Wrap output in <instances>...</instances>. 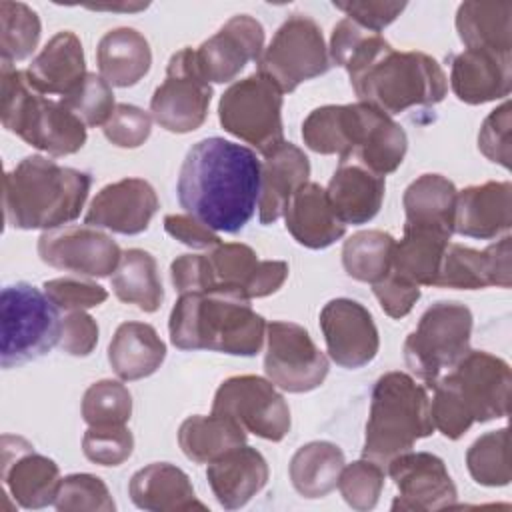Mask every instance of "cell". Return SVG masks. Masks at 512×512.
I'll list each match as a JSON object with an SVG mask.
<instances>
[{
	"mask_svg": "<svg viewBox=\"0 0 512 512\" xmlns=\"http://www.w3.org/2000/svg\"><path fill=\"white\" fill-rule=\"evenodd\" d=\"M256 152L220 136L196 142L178 174L180 206L214 232H240L260 194Z\"/></svg>",
	"mask_w": 512,
	"mask_h": 512,
	"instance_id": "6da1fadb",
	"label": "cell"
},
{
	"mask_svg": "<svg viewBox=\"0 0 512 512\" xmlns=\"http://www.w3.org/2000/svg\"><path fill=\"white\" fill-rule=\"evenodd\" d=\"M170 342L180 350H214L232 356H254L266 338V322L250 300L228 288L186 292L176 300L170 320Z\"/></svg>",
	"mask_w": 512,
	"mask_h": 512,
	"instance_id": "7a4b0ae2",
	"label": "cell"
},
{
	"mask_svg": "<svg viewBox=\"0 0 512 512\" xmlns=\"http://www.w3.org/2000/svg\"><path fill=\"white\" fill-rule=\"evenodd\" d=\"M92 178L34 154L4 174L6 222L18 230H52L80 216Z\"/></svg>",
	"mask_w": 512,
	"mask_h": 512,
	"instance_id": "3957f363",
	"label": "cell"
},
{
	"mask_svg": "<svg viewBox=\"0 0 512 512\" xmlns=\"http://www.w3.org/2000/svg\"><path fill=\"white\" fill-rule=\"evenodd\" d=\"M510 384L508 362L484 350H468L446 376L430 384L434 428L448 440H458L474 422L508 416Z\"/></svg>",
	"mask_w": 512,
	"mask_h": 512,
	"instance_id": "277c9868",
	"label": "cell"
},
{
	"mask_svg": "<svg viewBox=\"0 0 512 512\" xmlns=\"http://www.w3.org/2000/svg\"><path fill=\"white\" fill-rule=\"evenodd\" d=\"M348 76L360 102L388 116L414 106H434L448 90L446 74L432 56L416 50L398 52L388 42Z\"/></svg>",
	"mask_w": 512,
	"mask_h": 512,
	"instance_id": "5b68a950",
	"label": "cell"
},
{
	"mask_svg": "<svg viewBox=\"0 0 512 512\" xmlns=\"http://www.w3.org/2000/svg\"><path fill=\"white\" fill-rule=\"evenodd\" d=\"M0 120L8 132L50 156L74 154L86 142V124L60 100L40 94L26 70L12 64L0 68Z\"/></svg>",
	"mask_w": 512,
	"mask_h": 512,
	"instance_id": "8992f818",
	"label": "cell"
},
{
	"mask_svg": "<svg viewBox=\"0 0 512 512\" xmlns=\"http://www.w3.org/2000/svg\"><path fill=\"white\" fill-rule=\"evenodd\" d=\"M434 432L424 386L404 372H386L372 390L362 458L382 468Z\"/></svg>",
	"mask_w": 512,
	"mask_h": 512,
	"instance_id": "52a82bcc",
	"label": "cell"
},
{
	"mask_svg": "<svg viewBox=\"0 0 512 512\" xmlns=\"http://www.w3.org/2000/svg\"><path fill=\"white\" fill-rule=\"evenodd\" d=\"M2 342L0 364L14 368L50 352L60 338L56 304L28 282H16L2 290Z\"/></svg>",
	"mask_w": 512,
	"mask_h": 512,
	"instance_id": "ba28073f",
	"label": "cell"
},
{
	"mask_svg": "<svg viewBox=\"0 0 512 512\" xmlns=\"http://www.w3.org/2000/svg\"><path fill=\"white\" fill-rule=\"evenodd\" d=\"M472 312L460 302L440 300L426 308L416 330L404 340V362L428 386L452 368L468 350Z\"/></svg>",
	"mask_w": 512,
	"mask_h": 512,
	"instance_id": "9c48e42d",
	"label": "cell"
},
{
	"mask_svg": "<svg viewBox=\"0 0 512 512\" xmlns=\"http://www.w3.org/2000/svg\"><path fill=\"white\" fill-rule=\"evenodd\" d=\"M218 118L228 134L254 146L264 156L284 142L282 92L258 72L234 82L222 94Z\"/></svg>",
	"mask_w": 512,
	"mask_h": 512,
	"instance_id": "30bf717a",
	"label": "cell"
},
{
	"mask_svg": "<svg viewBox=\"0 0 512 512\" xmlns=\"http://www.w3.org/2000/svg\"><path fill=\"white\" fill-rule=\"evenodd\" d=\"M256 64L258 74L272 80L284 94L322 76L330 68V56L320 26L310 16L292 14L276 30Z\"/></svg>",
	"mask_w": 512,
	"mask_h": 512,
	"instance_id": "8fae6325",
	"label": "cell"
},
{
	"mask_svg": "<svg viewBox=\"0 0 512 512\" xmlns=\"http://www.w3.org/2000/svg\"><path fill=\"white\" fill-rule=\"evenodd\" d=\"M210 100L212 88L198 68L194 50L182 48L168 60L166 78L152 94L150 112L160 128L186 134L204 124Z\"/></svg>",
	"mask_w": 512,
	"mask_h": 512,
	"instance_id": "7c38bea8",
	"label": "cell"
},
{
	"mask_svg": "<svg viewBox=\"0 0 512 512\" xmlns=\"http://www.w3.org/2000/svg\"><path fill=\"white\" fill-rule=\"evenodd\" d=\"M212 414L226 416L264 440L280 442L290 430V408L276 386L262 376L242 374L224 380L212 402Z\"/></svg>",
	"mask_w": 512,
	"mask_h": 512,
	"instance_id": "4fadbf2b",
	"label": "cell"
},
{
	"mask_svg": "<svg viewBox=\"0 0 512 512\" xmlns=\"http://www.w3.org/2000/svg\"><path fill=\"white\" fill-rule=\"evenodd\" d=\"M264 372L280 390L310 392L326 380L328 358L304 326L274 320L266 326Z\"/></svg>",
	"mask_w": 512,
	"mask_h": 512,
	"instance_id": "5bb4252c",
	"label": "cell"
},
{
	"mask_svg": "<svg viewBox=\"0 0 512 512\" xmlns=\"http://www.w3.org/2000/svg\"><path fill=\"white\" fill-rule=\"evenodd\" d=\"M38 256L52 268L104 278L114 274L122 252L112 236L94 226H60L40 234Z\"/></svg>",
	"mask_w": 512,
	"mask_h": 512,
	"instance_id": "9a60e30c",
	"label": "cell"
},
{
	"mask_svg": "<svg viewBox=\"0 0 512 512\" xmlns=\"http://www.w3.org/2000/svg\"><path fill=\"white\" fill-rule=\"evenodd\" d=\"M388 474L398 488L392 510H442L456 504L458 492L442 458L430 452H404L388 462Z\"/></svg>",
	"mask_w": 512,
	"mask_h": 512,
	"instance_id": "2e32d148",
	"label": "cell"
},
{
	"mask_svg": "<svg viewBox=\"0 0 512 512\" xmlns=\"http://www.w3.org/2000/svg\"><path fill=\"white\" fill-rule=\"evenodd\" d=\"M320 330L330 358L342 368H362L378 354L380 338L366 306L352 298H334L320 310Z\"/></svg>",
	"mask_w": 512,
	"mask_h": 512,
	"instance_id": "e0dca14e",
	"label": "cell"
},
{
	"mask_svg": "<svg viewBox=\"0 0 512 512\" xmlns=\"http://www.w3.org/2000/svg\"><path fill=\"white\" fill-rule=\"evenodd\" d=\"M264 52V28L248 16H232L214 36L196 50V62L208 82L224 84L234 80L248 62H258Z\"/></svg>",
	"mask_w": 512,
	"mask_h": 512,
	"instance_id": "ac0fdd59",
	"label": "cell"
},
{
	"mask_svg": "<svg viewBox=\"0 0 512 512\" xmlns=\"http://www.w3.org/2000/svg\"><path fill=\"white\" fill-rule=\"evenodd\" d=\"M60 480L52 458L38 454L22 436H2V482L18 506L36 510L54 504Z\"/></svg>",
	"mask_w": 512,
	"mask_h": 512,
	"instance_id": "d6986e66",
	"label": "cell"
},
{
	"mask_svg": "<svg viewBox=\"0 0 512 512\" xmlns=\"http://www.w3.org/2000/svg\"><path fill=\"white\" fill-rule=\"evenodd\" d=\"M158 210V196L142 178H122L104 186L88 206L84 222L118 234H140Z\"/></svg>",
	"mask_w": 512,
	"mask_h": 512,
	"instance_id": "ffe728a7",
	"label": "cell"
},
{
	"mask_svg": "<svg viewBox=\"0 0 512 512\" xmlns=\"http://www.w3.org/2000/svg\"><path fill=\"white\" fill-rule=\"evenodd\" d=\"M512 282L510 236L486 250H474L448 242L434 286L456 290H478L486 286L508 288Z\"/></svg>",
	"mask_w": 512,
	"mask_h": 512,
	"instance_id": "44dd1931",
	"label": "cell"
},
{
	"mask_svg": "<svg viewBox=\"0 0 512 512\" xmlns=\"http://www.w3.org/2000/svg\"><path fill=\"white\" fill-rule=\"evenodd\" d=\"M512 52L464 48L452 60L450 86L458 100L484 104L506 98L512 88Z\"/></svg>",
	"mask_w": 512,
	"mask_h": 512,
	"instance_id": "7402d4cb",
	"label": "cell"
},
{
	"mask_svg": "<svg viewBox=\"0 0 512 512\" xmlns=\"http://www.w3.org/2000/svg\"><path fill=\"white\" fill-rule=\"evenodd\" d=\"M512 226V184L484 182L458 192L454 232L468 238L492 240Z\"/></svg>",
	"mask_w": 512,
	"mask_h": 512,
	"instance_id": "603a6c76",
	"label": "cell"
},
{
	"mask_svg": "<svg viewBox=\"0 0 512 512\" xmlns=\"http://www.w3.org/2000/svg\"><path fill=\"white\" fill-rule=\"evenodd\" d=\"M208 484L226 510L246 506L268 482V464L252 446H236L212 460L206 470Z\"/></svg>",
	"mask_w": 512,
	"mask_h": 512,
	"instance_id": "cb8c5ba5",
	"label": "cell"
},
{
	"mask_svg": "<svg viewBox=\"0 0 512 512\" xmlns=\"http://www.w3.org/2000/svg\"><path fill=\"white\" fill-rule=\"evenodd\" d=\"M310 160L292 142H282L266 154L260 168L258 218L262 224H272L284 216L290 196L308 182Z\"/></svg>",
	"mask_w": 512,
	"mask_h": 512,
	"instance_id": "d4e9b609",
	"label": "cell"
},
{
	"mask_svg": "<svg viewBox=\"0 0 512 512\" xmlns=\"http://www.w3.org/2000/svg\"><path fill=\"white\" fill-rule=\"evenodd\" d=\"M128 494L140 510L148 512L206 510V504L196 498L188 474L168 462H154L134 472Z\"/></svg>",
	"mask_w": 512,
	"mask_h": 512,
	"instance_id": "484cf974",
	"label": "cell"
},
{
	"mask_svg": "<svg viewBox=\"0 0 512 512\" xmlns=\"http://www.w3.org/2000/svg\"><path fill=\"white\" fill-rule=\"evenodd\" d=\"M284 218L292 238L312 250L328 248L346 232V226L330 208L326 190L316 182L302 184L290 196L284 208Z\"/></svg>",
	"mask_w": 512,
	"mask_h": 512,
	"instance_id": "4316f807",
	"label": "cell"
},
{
	"mask_svg": "<svg viewBox=\"0 0 512 512\" xmlns=\"http://www.w3.org/2000/svg\"><path fill=\"white\" fill-rule=\"evenodd\" d=\"M86 74L82 42L70 30L54 34L26 68L30 84L40 94H58L60 98L70 94Z\"/></svg>",
	"mask_w": 512,
	"mask_h": 512,
	"instance_id": "83f0119b",
	"label": "cell"
},
{
	"mask_svg": "<svg viewBox=\"0 0 512 512\" xmlns=\"http://www.w3.org/2000/svg\"><path fill=\"white\" fill-rule=\"evenodd\" d=\"M384 176L370 172L360 164H340L332 174L326 198L336 218L346 224L370 222L384 200Z\"/></svg>",
	"mask_w": 512,
	"mask_h": 512,
	"instance_id": "f1b7e54d",
	"label": "cell"
},
{
	"mask_svg": "<svg viewBox=\"0 0 512 512\" xmlns=\"http://www.w3.org/2000/svg\"><path fill=\"white\" fill-rule=\"evenodd\" d=\"M100 76L118 88L138 84L150 70L152 50L144 34L134 28L120 26L106 32L96 50Z\"/></svg>",
	"mask_w": 512,
	"mask_h": 512,
	"instance_id": "f546056e",
	"label": "cell"
},
{
	"mask_svg": "<svg viewBox=\"0 0 512 512\" xmlns=\"http://www.w3.org/2000/svg\"><path fill=\"white\" fill-rule=\"evenodd\" d=\"M458 190L442 174H422L404 190V212L408 228L434 230L446 236L454 232V208Z\"/></svg>",
	"mask_w": 512,
	"mask_h": 512,
	"instance_id": "4dcf8cb0",
	"label": "cell"
},
{
	"mask_svg": "<svg viewBox=\"0 0 512 512\" xmlns=\"http://www.w3.org/2000/svg\"><path fill=\"white\" fill-rule=\"evenodd\" d=\"M164 358L166 344L146 322L120 324L108 346V362L114 374L128 382L154 374Z\"/></svg>",
	"mask_w": 512,
	"mask_h": 512,
	"instance_id": "1f68e13d",
	"label": "cell"
},
{
	"mask_svg": "<svg viewBox=\"0 0 512 512\" xmlns=\"http://www.w3.org/2000/svg\"><path fill=\"white\" fill-rule=\"evenodd\" d=\"M512 4L468 0L458 6L456 30L466 48L512 52Z\"/></svg>",
	"mask_w": 512,
	"mask_h": 512,
	"instance_id": "d6a6232c",
	"label": "cell"
},
{
	"mask_svg": "<svg viewBox=\"0 0 512 512\" xmlns=\"http://www.w3.org/2000/svg\"><path fill=\"white\" fill-rule=\"evenodd\" d=\"M344 452L326 440L300 446L288 466L294 490L304 498H322L338 486Z\"/></svg>",
	"mask_w": 512,
	"mask_h": 512,
	"instance_id": "836d02e7",
	"label": "cell"
},
{
	"mask_svg": "<svg viewBox=\"0 0 512 512\" xmlns=\"http://www.w3.org/2000/svg\"><path fill=\"white\" fill-rule=\"evenodd\" d=\"M178 444L192 462L210 464L228 450L246 444V430L220 414H194L180 424Z\"/></svg>",
	"mask_w": 512,
	"mask_h": 512,
	"instance_id": "e575fe53",
	"label": "cell"
},
{
	"mask_svg": "<svg viewBox=\"0 0 512 512\" xmlns=\"http://www.w3.org/2000/svg\"><path fill=\"white\" fill-rule=\"evenodd\" d=\"M450 236L404 226V236L394 246L392 272L416 286H434Z\"/></svg>",
	"mask_w": 512,
	"mask_h": 512,
	"instance_id": "d590c367",
	"label": "cell"
},
{
	"mask_svg": "<svg viewBox=\"0 0 512 512\" xmlns=\"http://www.w3.org/2000/svg\"><path fill=\"white\" fill-rule=\"evenodd\" d=\"M112 290L118 300L138 306L142 312H156L164 300L156 260L142 248H128L112 274Z\"/></svg>",
	"mask_w": 512,
	"mask_h": 512,
	"instance_id": "8d00e7d4",
	"label": "cell"
},
{
	"mask_svg": "<svg viewBox=\"0 0 512 512\" xmlns=\"http://www.w3.org/2000/svg\"><path fill=\"white\" fill-rule=\"evenodd\" d=\"M396 240L382 230H360L342 246V266L348 276L360 282H378L392 268Z\"/></svg>",
	"mask_w": 512,
	"mask_h": 512,
	"instance_id": "74e56055",
	"label": "cell"
},
{
	"mask_svg": "<svg viewBox=\"0 0 512 512\" xmlns=\"http://www.w3.org/2000/svg\"><path fill=\"white\" fill-rule=\"evenodd\" d=\"M406 150L408 138L404 128L398 122H394L392 116L374 108L366 140L356 154L360 166L368 168L378 176H386L402 164Z\"/></svg>",
	"mask_w": 512,
	"mask_h": 512,
	"instance_id": "f35d334b",
	"label": "cell"
},
{
	"mask_svg": "<svg viewBox=\"0 0 512 512\" xmlns=\"http://www.w3.org/2000/svg\"><path fill=\"white\" fill-rule=\"evenodd\" d=\"M40 18L24 2H0V52L2 64L28 58L40 40Z\"/></svg>",
	"mask_w": 512,
	"mask_h": 512,
	"instance_id": "ab89813d",
	"label": "cell"
},
{
	"mask_svg": "<svg viewBox=\"0 0 512 512\" xmlns=\"http://www.w3.org/2000/svg\"><path fill=\"white\" fill-rule=\"evenodd\" d=\"M466 466L470 476L482 486H506L512 478L508 428L492 430L472 442L466 452Z\"/></svg>",
	"mask_w": 512,
	"mask_h": 512,
	"instance_id": "60d3db41",
	"label": "cell"
},
{
	"mask_svg": "<svg viewBox=\"0 0 512 512\" xmlns=\"http://www.w3.org/2000/svg\"><path fill=\"white\" fill-rule=\"evenodd\" d=\"M214 272L216 286L240 292L248 298L250 282L260 266L258 254L242 242H220L210 254H206ZM250 300V298H248Z\"/></svg>",
	"mask_w": 512,
	"mask_h": 512,
	"instance_id": "b9f144b4",
	"label": "cell"
},
{
	"mask_svg": "<svg viewBox=\"0 0 512 512\" xmlns=\"http://www.w3.org/2000/svg\"><path fill=\"white\" fill-rule=\"evenodd\" d=\"M132 416V396L118 380H98L84 392L82 418L88 426L126 424Z\"/></svg>",
	"mask_w": 512,
	"mask_h": 512,
	"instance_id": "7bdbcfd3",
	"label": "cell"
},
{
	"mask_svg": "<svg viewBox=\"0 0 512 512\" xmlns=\"http://www.w3.org/2000/svg\"><path fill=\"white\" fill-rule=\"evenodd\" d=\"M346 110L344 104L314 108L302 122L304 144L318 154H346Z\"/></svg>",
	"mask_w": 512,
	"mask_h": 512,
	"instance_id": "ee69618b",
	"label": "cell"
},
{
	"mask_svg": "<svg viewBox=\"0 0 512 512\" xmlns=\"http://www.w3.org/2000/svg\"><path fill=\"white\" fill-rule=\"evenodd\" d=\"M54 506L60 512H112L116 508L108 486L94 474L64 476Z\"/></svg>",
	"mask_w": 512,
	"mask_h": 512,
	"instance_id": "f6af8a7d",
	"label": "cell"
},
{
	"mask_svg": "<svg viewBox=\"0 0 512 512\" xmlns=\"http://www.w3.org/2000/svg\"><path fill=\"white\" fill-rule=\"evenodd\" d=\"M60 102L72 110L86 128L104 126L116 108L112 86L94 72H88L70 94L60 98Z\"/></svg>",
	"mask_w": 512,
	"mask_h": 512,
	"instance_id": "bcb514c9",
	"label": "cell"
},
{
	"mask_svg": "<svg viewBox=\"0 0 512 512\" xmlns=\"http://www.w3.org/2000/svg\"><path fill=\"white\" fill-rule=\"evenodd\" d=\"M338 488L350 508L360 512L372 510L384 488V468L368 458H360L348 466L344 464Z\"/></svg>",
	"mask_w": 512,
	"mask_h": 512,
	"instance_id": "7dc6e473",
	"label": "cell"
},
{
	"mask_svg": "<svg viewBox=\"0 0 512 512\" xmlns=\"http://www.w3.org/2000/svg\"><path fill=\"white\" fill-rule=\"evenodd\" d=\"M84 456L100 466H120L134 450V436L126 424L88 426L82 438Z\"/></svg>",
	"mask_w": 512,
	"mask_h": 512,
	"instance_id": "c3c4849f",
	"label": "cell"
},
{
	"mask_svg": "<svg viewBox=\"0 0 512 512\" xmlns=\"http://www.w3.org/2000/svg\"><path fill=\"white\" fill-rule=\"evenodd\" d=\"M104 136L118 148L142 146L152 130V118L148 112L134 104H116L112 116L102 126Z\"/></svg>",
	"mask_w": 512,
	"mask_h": 512,
	"instance_id": "681fc988",
	"label": "cell"
},
{
	"mask_svg": "<svg viewBox=\"0 0 512 512\" xmlns=\"http://www.w3.org/2000/svg\"><path fill=\"white\" fill-rule=\"evenodd\" d=\"M44 294L56 304L58 310L74 312V310H88L100 306L108 292L96 282L78 280V278H52L42 284Z\"/></svg>",
	"mask_w": 512,
	"mask_h": 512,
	"instance_id": "f907efd6",
	"label": "cell"
},
{
	"mask_svg": "<svg viewBox=\"0 0 512 512\" xmlns=\"http://www.w3.org/2000/svg\"><path fill=\"white\" fill-rule=\"evenodd\" d=\"M478 148L490 162L510 168V102L500 104L484 118Z\"/></svg>",
	"mask_w": 512,
	"mask_h": 512,
	"instance_id": "816d5d0a",
	"label": "cell"
},
{
	"mask_svg": "<svg viewBox=\"0 0 512 512\" xmlns=\"http://www.w3.org/2000/svg\"><path fill=\"white\" fill-rule=\"evenodd\" d=\"M372 292L390 318H404L420 298V286L400 278L392 270L372 284Z\"/></svg>",
	"mask_w": 512,
	"mask_h": 512,
	"instance_id": "f5cc1de1",
	"label": "cell"
},
{
	"mask_svg": "<svg viewBox=\"0 0 512 512\" xmlns=\"http://www.w3.org/2000/svg\"><path fill=\"white\" fill-rule=\"evenodd\" d=\"M60 348L70 356H88L98 344V324L84 310L68 312L60 322Z\"/></svg>",
	"mask_w": 512,
	"mask_h": 512,
	"instance_id": "db71d44e",
	"label": "cell"
},
{
	"mask_svg": "<svg viewBox=\"0 0 512 512\" xmlns=\"http://www.w3.org/2000/svg\"><path fill=\"white\" fill-rule=\"evenodd\" d=\"M170 280L180 294L204 292L216 286L206 254H182L170 264Z\"/></svg>",
	"mask_w": 512,
	"mask_h": 512,
	"instance_id": "11a10c76",
	"label": "cell"
},
{
	"mask_svg": "<svg viewBox=\"0 0 512 512\" xmlns=\"http://www.w3.org/2000/svg\"><path fill=\"white\" fill-rule=\"evenodd\" d=\"M338 10L346 14V18L354 20L366 30L382 32L388 24H392L400 12L406 8V2H382V0H368V2H334Z\"/></svg>",
	"mask_w": 512,
	"mask_h": 512,
	"instance_id": "9f6ffc18",
	"label": "cell"
},
{
	"mask_svg": "<svg viewBox=\"0 0 512 512\" xmlns=\"http://www.w3.org/2000/svg\"><path fill=\"white\" fill-rule=\"evenodd\" d=\"M164 230L190 248H214L220 238L214 230L204 226L190 214H168L164 216Z\"/></svg>",
	"mask_w": 512,
	"mask_h": 512,
	"instance_id": "6f0895ef",
	"label": "cell"
},
{
	"mask_svg": "<svg viewBox=\"0 0 512 512\" xmlns=\"http://www.w3.org/2000/svg\"><path fill=\"white\" fill-rule=\"evenodd\" d=\"M92 10H140V8H146V4H134V6H88Z\"/></svg>",
	"mask_w": 512,
	"mask_h": 512,
	"instance_id": "680465c9",
	"label": "cell"
}]
</instances>
